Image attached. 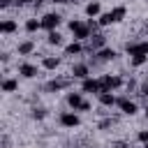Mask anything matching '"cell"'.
I'll return each instance as SVG.
<instances>
[{"label":"cell","mask_w":148,"mask_h":148,"mask_svg":"<svg viewBox=\"0 0 148 148\" xmlns=\"http://www.w3.org/2000/svg\"><path fill=\"white\" fill-rule=\"evenodd\" d=\"M69 30L74 32V37H76V39H86V37L90 35V28H88V25H83V23H79V21H72V23H69Z\"/></svg>","instance_id":"obj_1"},{"label":"cell","mask_w":148,"mask_h":148,"mask_svg":"<svg viewBox=\"0 0 148 148\" xmlns=\"http://www.w3.org/2000/svg\"><path fill=\"white\" fill-rule=\"evenodd\" d=\"M127 53L130 56H148V42H141V44H127Z\"/></svg>","instance_id":"obj_2"},{"label":"cell","mask_w":148,"mask_h":148,"mask_svg":"<svg viewBox=\"0 0 148 148\" xmlns=\"http://www.w3.org/2000/svg\"><path fill=\"white\" fill-rule=\"evenodd\" d=\"M83 92H102V83L95 79H83Z\"/></svg>","instance_id":"obj_3"},{"label":"cell","mask_w":148,"mask_h":148,"mask_svg":"<svg viewBox=\"0 0 148 148\" xmlns=\"http://www.w3.org/2000/svg\"><path fill=\"white\" fill-rule=\"evenodd\" d=\"M58 23H60V16H58V14H46V16L42 18V25L49 28V30H53Z\"/></svg>","instance_id":"obj_4"},{"label":"cell","mask_w":148,"mask_h":148,"mask_svg":"<svg viewBox=\"0 0 148 148\" xmlns=\"http://www.w3.org/2000/svg\"><path fill=\"white\" fill-rule=\"evenodd\" d=\"M60 123H62L65 127H76V125H79V116H76V113H62Z\"/></svg>","instance_id":"obj_5"},{"label":"cell","mask_w":148,"mask_h":148,"mask_svg":"<svg viewBox=\"0 0 148 148\" xmlns=\"http://www.w3.org/2000/svg\"><path fill=\"white\" fill-rule=\"evenodd\" d=\"M18 72H21L25 79H32V76H37V67H35V65H28V62H25V65H21V67H18Z\"/></svg>","instance_id":"obj_6"},{"label":"cell","mask_w":148,"mask_h":148,"mask_svg":"<svg viewBox=\"0 0 148 148\" xmlns=\"http://www.w3.org/2000/svg\"><path fill=\"white\" fill-rule=\"evenodd\" d=\"M118 104H120V109H123V113H127V116H132V113H136V104H134V102H130V99H120Z\"/></svg>","instance_id":"obj_7"},{"label":"cell","mask_w":148,"mask_h":148,"mask_svg":"<svg viewBox=\"0 0 148 148\" xmlns=\"http://www.w3.org/2000/svg\"><path fill=\"white\" fill-rule=\"evenodd\" d=\"M67 102H69V106H74V109H79V106L83 104V99H81L79 92H69V95H67Z\"/></svg>","instance_id":"obj_8"},{"label":"cell","mask_w":148,"mask_h":148,"mask_svg":"<svg viewBox=\"0 0 148 148\" xmlns=\"http://www.w3.org/2000/svg\"><path fill=\"white\" fill-rule=\"evenodd\" d=\"M72 74H74V76H79V79H86V76H88V67H86V65H74Z\"/></svg>","instance_id":"obj_9"},{"label":"cell","mask_w":148,"mask_h":148,"mask_svg":"<svg viewBox=\"0 0 148 148\" xmlns=\"http://www.w3.org/2000/svg\"><path fill=\"white\" fill-rule=\"evenodd\" d=\"M99 102H102L104 106H111V104L116 102V97H113L111 92H99Z\"/></svg>","instance_id":"obj_10"},{"label":"cell","mask_w":148,"mask_h":148,"mask_svg":"<svg viewBox=\"0 0 148 148\" xmlns=\"http://www.w3.org/2000/svg\"><path fill=\"white\" fill-rule=\"evenodd\" d=\"M86 14H88V16H97V14H99V5H97V2H90V5L86 7Z\"/></svg>","instance_id":"obj_11"},{"label":"cell","mask_w":148,"mask_h":148,"mask_svg":"<svg viewBox=\"0 0 148 148\" xmlns=\"http://www.w3.org/2000/svg\"><path fill=\"white\" fill-rule=\"evenodd\" d=\"M32 51V42H23V44H18V53L21 56H28Z\"/></svg>","instance_id":"obj_12"},{"label":"cell","mask_w":148,"mask_h":148,"mask_svg":"<svg viewBox=\"0 0 148 148\" xmlns=\"http://www.w3.org/2000/svg\"><path fill=\"white\" fill-rule=\"evenodd\" d=\"M97 56H99L102 60H111V58L116 56V51H113V49H102V51H99Z\"/></svg>","instance_id":"obj_13"},{"label":"cell","mask_w":148,"mask_h":148,"mask_svg":"<svg viewBox=\"0 0 148 148\" xmlns=\"http://www.w3.org/2000/svg\"><path fill=\"white\" fill-rule=\"evenodd\" d=\"M58 65H60L58 58H44V67H46V69H56Z\"/></svg>","instance_id":"obj_14"},{"label":"cell","mask_w":148,"mask_h":148,"mask_svg":"<svg viewBox=\"0 0 148 148\" xmlns=\"http://www.w3.org/2000/svg\"><path fill=\"white\" fill-rule=\"evenodd\" d=\"M111 16H113V23H116V21H120V18L125 16V7H116V9L111 12Z\"/></svg>","instance_id":"obj_15"},{"label":"cell","mask_w":148,"mask_h":148,"mask_svg":"<svg viewBox=\"0 0 148 148\" xmlns=\"http://www.w3.org/2000/svg\"><path fill=\"white\" fill-rule=\"evenodd\" d=\"M2 90H7V92L16 90V81H14V79H7V81H2Z\"/></svg>","instance_id":"obj_16"},{"label":"cell","mask_w":148,"mask_h":148,"mask_svg":"<svg viewBox=\"0 0 148 148\" xmlns=\"http://www.w3.org/2000/svg\"><path fill=\"white\" fill-rule=\"evenodd\" d=\"M60 42H62V37H60L56 30H51V32H49V44H60Z\"/></svg>","instance_id":"obj_17"},{"label":"cell","mask_w":148,"mask_h":148,"mask_svg":"<svg viewBox=\"0 0 148 148\" xmlns=\"http://www.w3.org/2000/svg\"><path fill=\"white\" fill-rule=\"evenodd\" d=\"M39 25H42V21H35V18H30V21L25 23V30H30V32H32V30H37Z\"/></svg>","instance_id":"obj_18"},{"label":"cell","mask_w":148,"mask_h":148,"mask_svg":"<svg viewBox=\"0 0 148 148\" xmlns=\"http://www.w3.org/2000/svg\"><path fill=\"white\" fill-rule=\"evenodd\" d=\"M14 30H16V23L14 21H5L2 23V32H14Z\"/></svg>","instance_id":"obj_19"},{"label":"cell","mask_w":148,"mask_h":148,"mask_svg":"<svg viewBox=\"0 0 148 148\" xmlns=\"http://www.w3.org/2000/svg\"><path fill=\"white\" fill-rule=\"evenodd\" d=\"M109 23H113L111 12H109V14H102V18H99V25H109Z\"/></svg>","instance_id":"obj_20"},{"label":"cell","mask_w":148,"mask_h":148,"mask_svg":"<svg viewBox=\"0 0 148 148\" xmlns=\"http://www.w3.org/2000/svg\"><path fill=\"white\" fill-rule=\"evenodd\" d=\"M65 51H67L69 56H72V53H79V51H81V44H79V42H74V44H69Z\"/></svg>","instance_id":"obj_21"},{"label":"cell","mask_w":148,"mask_h":148,"mask_svg":"<svg viewBox=\"0 0 148 148\" xmlns=\"http://www.w3.org/2000/svg\"><path fill=\"white\" fill-rule=\"evenodd\" d=\"M146 58H148V56H134V58H132V62H134V65H143V62H146Z\"/></svg>","instance_id":"obj_22"},{"label":"cell","mask_w":148,"mask_h":148,"mask_svg":"<svg viewBox=\"0 0 148 148\" xmlns=\"http://www.w3.org/2000/svg\"><path fill=\"white\" fill-rule=\"evenodd\" d=\"M92 44H95V46H102V44H104V37H102V35H95V37H92Z\"/></svg>","instance_id":"obj_23"},{"label":"cell","mask_w":148,"mask_h":148,"mask_svg":"<svg viewBox=\"0 0 148 148\" xmlns=\"http://www.w3.org/2000/svg\"><path fill=\"white\" fill-rule=\"evenodd\" d=\"M139 139H141L143 143H148V130H143V132H139Z\"/></svg>","instance_id":"obj_24"},{"label":"cell","mask_w":148,"mask_h":148,"mask_svg":"<svg viewBox=\"0 0 148 148\" xmlns=\"http://www.w3.org/2000/svg\"><path fill=\"white\" fill-rule=\"evenodd\" d=\"M88 109H90V104H88V102H83V104L79 106V111H88Z\"/></svg>","instance_id":"obj_25"},{"label":"cell","mask_w":148,"mask_h":148,"mask_svg":"<svg viewBox=\"0 0 148 148\" xmlns=\"http://www.w3.org/2000/svg\"><path fill=\"white\" fill-rule=\"evenodd\" d=\"M16 2H18V5H25V2H30V0H16Z\"/></svg>","instance_id":"obj_26"},{"label":"cell","mask_w":148,"mask_h":148,"mask_svg":"<svg viewBox=\"0 0 148 148\" xmlns=\"http://www.w3.org/2000/svg\"><path fill=\"white\" fill-rule=\"evenodd\" d=\"M7 5H9V0H2V7H7Z\"/></svg>","instance_id":"obj_27"},{"label":"cell","mask_w":148,"mask_h":148,"mask_svg":"<svg viewBox=\"0 0 148 148\" xmlns=\"http://www.w3.org/2000/svg\"><path fill=\"white\" fill-rule=\"evenodd\" d=\"M146 116H148V106H146Z\"/></svg>","instance_id":"obj_28"},{"label":"cell","mask_w":148,"mask_h":148,"mask_svg":"<svg viewBox=\"0 0 148 148\" xmlns=\"http://www.w3.org/2000/svg\"><path fill=\"white\" fill-rule=\"evenodd\" d=\"M146 148H148V143H146Z\"/></svg>","instance_id":"obj_29"}]
</instances>
